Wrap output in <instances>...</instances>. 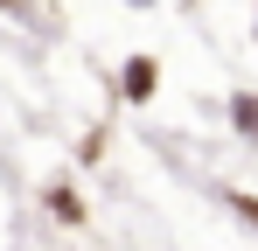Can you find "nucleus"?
<instances>
[{
	"instance_id": "nucleus-2",
	"label": "nucleus",
	"mask_w": 258,
	"mask_h": 251,
	"mask_svg": "<svg viewBox=\"0 0 258 251\" xmlns=\"http://www.w3.org/2000/svg\"><path fill=\"white\" fill-rule=\"evenodd\" d=\"M42 203H49V216H56L63 230H77V223H84V196H77L70 181H49V189H42Z\"/></svg>"
},
{
	"instance_id": "nucleus-6",
	"label": "nucleus",
	"mask_w": 258,
	"mask_h": 251,
	"mask_svg": "<svg viewBox=\"0 0 258 251\" xmlns=\"http://www.w3.org/2000/svg\"><path fill=\"white\" fill-rule=\"evenodd\" d=\"M251 42H258V14H251Z\"/></svg>"
},
{
	"instance_id": "nucleus-1",
	"label": "nucleus",
	"mask_w": 258,
	"mask_h": 251,
	"mask_svg": "<svg viewBox=\"0 0 258 251\" xmlns=\"http://www.w3.org/2000/svg\"><path fill=\"white\" fill-rule=\"evenodd\" d=\"M154 84H161V63H154V56H126V70H119V98H126V105H147Z\"/></svg>"
},
{
	"instance_id": "nucleus-5",
	"label": "nucleus",
	"mask_w": 258,
	"mask_h": 251,
	"mask_svg": "<svg viewBox=\"0 0 258 251\" xmlns=\"http://www.w3.org/2000/svg\"><path fill=\"white\" fill-rule=\"evenodd\" d=\"M126 7H133V14H154V7H161V0H126Z\"/></svg>"
},
{
	"instance_id": "nucleus-4",
	"label": "nucleus",
	"mask_w": 258,
	"mask_h": 251,
	"mask_svg": "<svg viewBox=\"0 0 258 251\" xmlns=\"http://www.w3.org/2000/svg\"><path fill=\"white\" fill-rule=\"evenodd\" d=\"M223 203H230L237 223H251V230H258V196H251V189H223Z\"/></svg>"
},
{
	"instance_id": "nucleus-3",
	"label": "nucleus",
	"mask_w": 258,
	"mask_h": 251,
	"mask_svg": "<svg viewBox=\"0 0 258 251\" xmlns=\"http://www.w3.org/2000/svg\"><path fill=\"white\" fill-rule=\"evenodd\" d=\"M223 112H230V133L258 147V91H230V105H223Z\"/></svg>"
}]
</instances>
